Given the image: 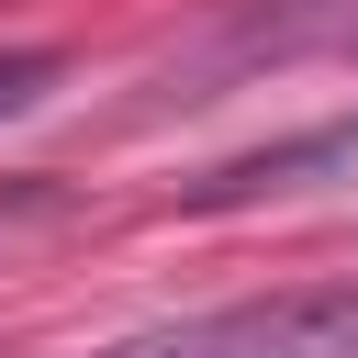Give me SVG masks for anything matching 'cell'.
I'll return each instance as SVG.
<instances>
[{"label": "cell", "instance_id": "cell-1", "mask_svg": "<svg viewBox=\"0 0 358 358\" xmlns=\"http://www.w3.org/2000/svg\"><path fill=\"white\" fill-rule=\"evenodd\" d=\"M101 358H358V280L324 291H268V302H224L157 336H123Z\"/></svg>", "mask_w": 358, "mask_h": 358}, {"label": "cell", "instance_id": "cell-2", "mask_svg": "<svg viewBox=\"0 0 358 358\" xmlns=\"http://www.w3.org/2000/svg\"><path fill=\"white\" fill-rule=\"evenodd\" d=\"M347 157H358V123H324V134H291V145H257V157H235V168L190 179L179 201H190V213H224V201H257V190H291V179H313V168H347Z\"/></svg>", "mask_w": 358, "mask_h": 358}, {"label": "cell", "instance_id": "cell-3", "mask_svg": "<svg viewBox=\"0 0 358 358\" xmlns=\"http://www.w3.org/2000/svg\"><path fill=\"white\" fill-rule=\"evenodd\" d=\"M56 78H67V56H56V45H0V123H11V112H34Z\"/></svg>", "mask_w": 358, "mask_h": 358}]
</instances>
